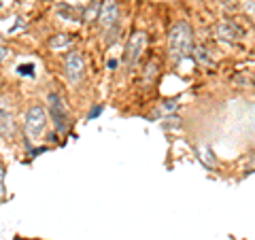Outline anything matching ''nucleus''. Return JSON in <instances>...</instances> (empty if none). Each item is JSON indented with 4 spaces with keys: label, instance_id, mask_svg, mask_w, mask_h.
<instances>
[{
    "label": "nucleus",
    "instance_id": "1",
    "mask_svg": "<svg viewBox=\"0 0 255 240\" xmlns=\"http://www.w3.org/2000/svg\"><path fill=\"white\" fill-rule=\"evenodd\" d=\"M168 47H170V55L172 60H185L187 55L194 51V32H191L189 23L185 21H177L170 28L168 34Z\"/></svg>",
    "mask_w": 255,
    "mask_h": 240
},
{
    "label": "nucleus",
    "instance_id": "2",
    "mask_svg": "<svg viewBox=\"0 0 255 240\" xmlns=\"http://www.w3.org/2000/svg\"><path fill=\"white\" fill-rule=\"evenodd\" d=\"M47 102H49V113L53 117V123L60 132H66L68 130V113H66V105H64V98L60 94L51 92L47 96Z\"/></svg>",
    "mask_w": 255,
    "mask_h": 240
},
{
    "label": "nucleus",
    "instance_id": "3",
    "mask_svg": "<svg viewBox=\"0 0 255 240\" xmlns=\"http://www.w3.org/2000/svg\"><path fill=\"white\" fill-rule=\"evenodd\" d=\"M45 125H47V111L41 105L30 107L28 113H26V130L32 136H41Z\"/></svg>",
    "mask_w": 255,
    "mask_h": 240
},
{
    "label": "nucleus",
    "instance_id": "4",
    "mask_svg": "<svg viewBox=\"0 0 255 240\" xmlns=\"http://www.w3.org/2000/svg\"><path fill=\"white\" fill-rule=\"evenodd\" d=\"M145 47H147V34L145 32H134L126 45V62L134 66L140 60V55L145 53Z\"/></svg>",
    "mask_w": 255,
    "mask_h": 240
},
{
    "label": "nucleus",
    "instance_id": "5",
    "mask_svg": "<svg viewBox=\"0 0 255 240\" xmlns=\"http://www.w3.org/2000/svg\"><path fill=\"white\" fill-rule=\"evenodd\" d=\"M64 68H66V77L70 83H79L83 77V70H85V62L81 58V53H68L66 55V62H64Z\"/></svg>",
    "mask_w": 255,
    "mask_h": 240
},
{
    "label": "nucleus",
    "instance_id": "6",
    "mask_svg": "<svg viewBox=\"0 0 255 240\" xmlns=\"http://www.w3.org/2000/svg\"><path fill=\"white\" fill-rule=\"evenodd\" d=\"M119 17V6L115 0H105V2L100 4V13H98V19L102 26H115V21Z\"/></svg>",
    "mask_w": 255,
    "mask_h": 240
},
{
    "label": "nucleus",
    "instance_id": "7",
    "mask_svg": "<svg viewBox=\"0 0 255 240\" xmlns=\"http://www.w3.org/2000/svg\"><path fill=\"white\" fill-rule=\"evenodd\" d=\"M13 134H15V121H13V117L6 113V111L0 109V136L2 138H13Z\"/></svg>",
    "mask_w": 255,
    "mask_h": 240
},
{
    "label": "nucleus",
    "instance_id": "8",
    "mask_svg": "<svg viewBox=\"0 0 255 240\" xmlns=\"http://www.w3.org/2000/svg\"><path fill=\"white\" fill-rule=\"evenodd\" d=\"M238 34H241V32H238L234 26H230V23H223V26H219V36L221 38H228V41L232 38V41H234V38H238Z\"/></svg>",
    "mask_w": 255,
    "mask_h": 240
},
{
    "label": "nucleus",
    "instance_id": "9",
    "mask_svg": "<svg viewBox=\"0 0 255 240\" xmlns=\"http://www.w3.org/2000/svg\"><path fill=\"white\" fill-rule=\"evenodd\" d=\"M70 43V34H55L51 41H49V45L53 47V49H58V47H64V45H68Z\"/></svg>",
    "mask_w": 255,
    "mask_h": 240
},
{
    "label": "nucleus",
    "instance_id": "10",
    "mask_svg": "<svg viewBox=\"0 0 255 240\" xmlns=\"http://www.w3.org/2000/svg\"><path fill=\"white\" fill-rule=\"evenodd\" d=\"M155 73H157V62L153 60V62H149V66H147V75H145V81H151V79L155 77Z\"/></svg>",
    "mask_w": 255,
    "mask_h": 240
},
{
    "label": "nucleus",
    "instance_id": "11",
    "mask_svg": "<svg viewBox=\"0 0 255 240\" xmlns=\"http://www.w3.org/2000/svg\"><path fill=\"white\" fill-rule=\"evenodd\" d=\"M196 58L200 60V62H204V64H211V62H213L209 55H206V49H204V47H198V49H196Z\"/></svg>",
    "mask_w": 255,
    "mask_h": 240
},
{
    "label": "nucleus",
    "instance_id": "12",
    "mask_svg": "<svg viewBox=\"0 0 255 240\" xmlns=\"http://www.w3.org/2000/svg\"><path fill=\"white\" fill-rule=\"evenodd\" d=\"M0 198H4V166L0 162Z\"/></svg>",
    "mask_w": 255,
    "mask_h": 240
},
{
    "label": "nucleus",
    "instance_id": "13",
    "mask_svg": "<svg viewBox=\"0 0 255 240\" xmlns=\"http://www.w3.org/2000/svg\"><path fill=\"white\" fill-rule=\"evenodd\" d=\"M96 11H98V2H92L90 9L85 11V19H92V15H96Z\"/></svg>",
    "mask_w": 255,
    "mask_h": 240
},
{
    "label": "nucleus",
    "instance_id": "14",
    "mask_svg": "<svg viewBox=\"0 0 255 240\" xmlns=\"http://www.w3.org/2000/svg\"><path fill=\"white\" fill-rule=\"evenodd\" d=\"M6 55H9V51H6V49H4V47H2V45H0V62H2V60L6 58Z\"/></svg>",
    "mask_w": 255,
    "mask_h": 240
},
{
    "label": "nucleus",
    "instance_id": "15",
    "mask_svg": "<svg viewBox=\"0 0 255 240\" xmlns=\"http://www.w3.org/2000/svg\"><path fill=\"white\" fill-rule=\"evenodd\" d=\"M100 111H102L100 107H98V109H96V111H92V113H90V117H96V115H100Z\"/></svg>",
    "mask_w": 255,
    "mask_h": 240
}]
</instances>
